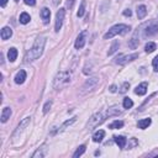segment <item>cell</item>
<instances>
[{"instance_id": "obj_12", "label": "cell", "mask_w": 158, "mask_h": 158, "mask_svg": "<svg viewBox=\"0 0 158 158\" xmlns=\"http://www.w3.org/2000/svg\"><path fill=\"white\" fill-rule=\"evenodd\" d=\"M25 79H26V72L21 69V71H19L17 74L15 76V83L16 84H22L25 82Z\"/></svg>"}, {"instance_id": "obj_14", "label": "cell", "mask_w": 158, "mask_h": 158, "mask_svg": "<svg viewBox=\"0 0 158 158\" xmlns=\"http://www.w3.org/2000/svg\"><path fill=\"white\" fill-rule=\"evenodd\" d=\"M11 109L10 107H4L3 109V111H1V122H6L10 116H11Z\"/></svg>"}, {"instance_id": "obj_23", "label": "cell", "mask_w": 158, "mask_h": 158, "mask_svg": "<svg viewBox=\"0 0 158 158\" xmlns=\"http://www.w3.org/2000/svg\"><path fill=\"white\" fill-rule=\"evenodd\" d=\"M137 125H138V127H140V128H142V130H145V128H147L148 126L151 125V119L148 117V119H143V120H140V121H138Z\"/></svg>"}, {"instance_id": "obj_10", "label": "cell", "mask_w": 158, "mask_h": 158, "mask_svg": "<svg viewBox=\"0 0 158 158\" xmlns=\"http://www.w3.org/2000/svg\"><path fill=\"white\" fill-rule=\"evenodd\" d=\"M85 36H87V31H83L78 35V37L76 40V43H74V47L77 49H80L84 47V44H85Z\"/></svg>"}, {"instance_id": "obj_18", "label": "cell", "mask_w": 158, "mask_h": 158, "mask_svg": "<svg viewBox=\"0 0 158 158\" xmlns=\"http://www.w3.org/2000/svg\"><path fill=\"white\" fill-rule=\"evenodd\" d=\"M1 38L3 40H8V38H10L12 36V30L10 28V27H4L3 30H1Z\"/></svg>"}, {"instance_id": "obj_30", "label": "cell", "mask_w": 158, "mask_h": 158, "mask_svg": "<svg viewBox=\"0 0 158 158\" xmlns=\"http://www.w3.org/2000/svg\"><path fill=\"white\" fill-rule=\"evenodd\" d=\"M132 106H133V101L131 100L130 98L123 99V107H125V109H131Z\"/></svg>"}, {"instance_id": "obj_32", "label": "cell", "mask_w": 158, "mask_h": 158, "mask_svg": "<svg viewBox=\"0 0 158 158\" xmlns=\"http://www.w3.org/2000/svg\"><path fill=\"white\" fill-rule=\"evenodd\" d=\"M128 88H130V83L128 82H126V83H123L122 84V87H121V89H120V93H126L127 90H128Z\"/></svg>"}, {"instance_id": "obj_39", "label": "cell", "mask_w": 158, "mask_h": 158, "mask_svg": "<svg viewBox=\"0 0 158 158\" xmlns=\"http://www.w3.org/2000/svg\"><path fill=\"white\" fill-rule=\"evenodd\" d=\"M110 91H111V93H115V91H116V87H115V85H111V87H110Z\"/></svg>"}, {"instance_id": "obj_37", "label": "cell", "mask_w": 158, "mask_h": 158, "mask_svg": "<svg viewBox=\"0 0 158 158\" xmlns=\"http://www.w3.org/2000/svg\"><path fill=\"white\" fill-rule=\"evenodd\" d=\"M123 15H125V16H131V15H132V11H131L130 9H126L125 11H123Z\"/></svg>"}, {"instance_id": "obj_19", "label": "cell", "mask_w": 158, "mask_h": 158, "mask_svg": "<svg viewBox=\"0 0 158 158\" xmlns=\"http://www.w3.org/2000/svg\"><path fill=\"white\" fill-rule=\"evenodd\" d=\"M147 15V8L145 6V5H140V6L137 8V17L138 19H143Z\"/></svg>"}, {"instance_id": "obj_29", "label": "cell", "mask_w": 158, "mask_h": 158, "mask_svg": "<svg viewBox=\"0 0 158 158\" xmlns=\"http://www.w3.org/2000/svg\"><path fill=\"white\" fill-rule=\"evenodd\" d=\"M84 12H85V1H82V4H80V8H79V10H78V12H77V16L78 17H82L83 15H84Z\"/></svg>"}, {"instance_id": "obj_4", "label": "cell", "mask_w": 158, "mask_h": 158, "mask_svg": "<svg viewBox=\"0 0 158 158\" xmlns=\"http://www.w3.org/2000/svg\"><path fill=\"white\" fill-rule=\"evenodd\" d=\"M106 119V115L105 112H101L99 111L96 114H94V115L89 119V122H88V128L89 130H93V128H95L96 126H99L100 123H103L104 121H105Z\"/></svg>"}, {"instance_id": "obj_16", "label": "cell", "mask_w": 158, "mask_h": 158, "mask_svg": "<svg viewBox=\"0 0 158 158\" xmlns=\"http://www.w3.org/2000/svg\"><path fill=\"white\" fill-rule=\"evenodd\" d=\"M46 153H47V148H46V146H42L41 148H38V150L33 153V155H32V158H42V157L46 156Z\"/></svg>"}, {"instance_id": "obj_20", "label": "cell", "mask_w": 158, "mask_h": 158, "mask_svg": "<svg viewBox=\"0 0 158 158\" xmlns=\"http://www.w3.org/2000/svg\"><path fill=\"white\" fill-rule=\"evenodd\" d=\"M137 35H138V31L133 35V37L128 41V47L130 48H132V49H135V48H137L138 47V38H137Z\"/></svg>"}, {"instance_id": "obj_1", "label": "cell", "mask_w": 158, "mask_h": 158, "mask_svg": "<svg viewBox=\"0 0 158 158\" xmlns=\"http://www.w3.org/2000/svg\"><path fill=\"white\" fill-rule=\"evenodd\" d=\"M44 44H46V38H44L43 36L37 37L32 48L30 49V51H27L26 56H25V62L30 63V62H33V61H36L37 58L41 57V54L43 52V48H44Z\"/></svg>"}, {"instance_id": "obj_2", "label": "cell", "mask_w": 158, "mask_h": 158, "mask_svg": "<svg viewBox=\"0 0 158 158\" xmlns=\"http://www.w3.org/2000/svg\"><path fill=\"white\" fill-rule=\"evenodd\" d=\"M69 83H71V74L68 72H59L53 79V88L56 90H59L66 88Z\"/></svg>"}, {"instance_id": "obj_13", "label": "cell", "mask_w": 158, "mask_h": 158, "mask_svg": "<svg viewBox=\"0 0 158 158\" xmlns=\"http://www.w3.org/2000/svg\"><path fill=\"white\" fill-rule=\"evenodd\" d=\"M41 17H42L44 24H48L49 17H51V10H49L48 8H43L41 10Z\"/></svg>"}, {"instance_id": "obj_8", "label": "cell", "mask_w": 158, "mask_h": 158, "mask_svg": "<svg viewBox=\"0 0 158 158\" xmlns=\"http://www.w3.org/2000/svg\"><path fill=\"white\" fill-rule=\"evenodd\" d=\"M138 57L137 53H132V54H128V56H126V54H119V56L116 57V63L117 64H121V66H123V64H126L127 62H131L133 61V59H136Z\"/></svg>"}, {"instance_id": "obj_40", "label": "cell", "mask_w": 158, "mask_h": 158, "mask_svg": "<svg viewBox=\"0 0 158 158\" xmlns=\"http://www.w3.org/2000/svg\"><path fill=\"white\" fill-rule=\"evenodd\" d=\"M15 1H19V0H15Z\"/></svg>"}, {"instance_id": "obj_38", "label": "cell", "mask_w": 158, "mask_h": 158, "mask_svg": "<svg viewBox=\"0 0 158 158\" xmlns=\"http://www.w3.org/2000/svg\"><path fill=\"white\" fill-rule=\"evenodd\" d=\"M6 3H8V0H0V5H1L3 8L5 6V5H6Z\"/></svg>"}, {"instance_id": "obj_15", "label": "cell", "mask_w": 158, "mask_h": 158, "mask_svg": "<svg viewBox=\"0 0 158 158\" xmlns=\"http://www.w3.org/2000/svg\"><path fill=\"white\" fill-rule=\"evenodd\" d=\"M120 110H119V107L116 106H112L110 109H107V110L105 111V115L106 117H111V116H117V115H120Z\"/></svg>"}, {"instance_id": "obj_6", "label": "cell", "mask_w": 158, "mask_h": 158, "mask_svg": "<svg viewBox=\"0 0 158 158\" xmlns=\"http://www.w3.org/2000/svg\"><path fill=\"white\" fill-rule=\"evenodd\" d=\"M98 83H99V78L98 77H93L90 79H88V80L85 82V84L83 85V94H85L88 91H91L94 88H95L98 85Z\"/></svg>"}, {"instance_id": "obj_36", "label": "cell", "mask_w": 158, "mask_h": 158, "mask_svg": "<svg viewBox=\"0 0 158 158\" xmlns=\"http://www.w3.org/2000/svg\"><path fill=\"white\" fill-rule=\"evenodd\" d=\"M74 3H76V0H67V8L72 9L73 5H74Z\"/></svg>"}, {"instance_id": "obj_26", "label": "cell", "mask_w": 158, "mask_h": 158, "mask_svg": "<svg viewBox=\"0 0 158 158\" xmlns=\"http://www.w3.org/2000/svg\"><path fill=\"white\" fill-rule=\"evenodd\" d=\"M123 126V122L120 121V120H116V121H114L112 123H110L109 125V128H111V130H115V128H121Z\"/></svg>"}, {"instance_id": "obj_9", "label": "cell", "mask_w": 158, "mask_h": 158, "mask_svg": "<svg viewBox=\"0 0 158 158\" xmlns=\"http://www.w3.org/2000/svg\"><path fill=\"white\" fill-rule=\"evenodd\" d=\"M158 32V24L157 22H150L143 30V37H150L153 36Z\"/></svg>"}, {"instance_id": "obj_35", "label": "cell", "mask_w": 158, "mask_h": 158, "mask_svg": "<svg viewBox=\"0 0 158 158\" xmlns=\"http://www.w3.org/2000/svg\"><path fill=\"white\" fill-rule=\"evenodd\" d=\"M24 1L26 5H30V6H33V5L36 4V0H24Z\"/></svg>"}, {"instance_id": "obj_25", "label": "cell", "mask_w": 158, "mask_h": 158, "mask_svg": "<svg viewBox=\"0 0 158 158\" xmlns=\"http://www.w3.org/2000/svg\"><path fill=\"white\" fill-rule=\"evenodd\" d=\"M30 20H31V17H30V15L27 12H22L21 15H20V22L21 24H28Z\"/></svg>"}, {"instance_id": "obj_17", "label": "cell", "mask_w": 158, "mask_h": 158, "mask_svg": "<svg viewBox=\"0 0 158 158\" xmlns=\"http://www.w3.org/2000/svg\"><path fill=\"white\" fill-rule=\"evenodd\" d=\"M104 136H105V131H104V130H99V131H96L95 133H94L93 141L94 142H101Z\"/></svg>"}, {"instance_id": "obj_7", "label": "cell", "mask_w": 158, "mask_h": 158, "mask_svg": "<svg viewBox=\"0 0 158 158\" xmlns=\"http://www.w3.org/2000/svg\"><path fill=\"white\" fill-rule=\"evenodd\" d=\"M64 15H66V9H63V8L59 9L57 11V14H56V25H54V30H56V32H58L59 30L62 28Z\"/></svg>"}, {"instance_id": "obj_27", "label": "cell", "mask_w": 158, "mask_h": 158, "mask_svg": "<svg viewBox=\"0 0 158 158\" xmlns=\"http://www.w3.org/2000/svg\"><path fill=\"white\" fill-rule=\"evenodd\" d=\"M85 152V146H79L78 148H77V151L74 152V155H73V157L74 158H78V157H80L83 153Z\"/></svg>"}, {"instance_id": "obj_3", "label": "cell", "mask_w": 158, "mask_h": 158, "mask_svg": "<svg viewBox=\"0 0 158 158\" xmlns=\"http://www.w3.org/2000/svg\"><path fill=\"white\" fill-rule=\"evenodd\" d=\"M130 30H131L130 26H127V25H123V24L115 25V26H112L105 35H104V40H110L112 37H115L116 35H126Z\"/></svg>"}, {"instance_id": "obj_5", "label": "cell", "mask_w": 158, "mask_h": 158, "mask_svg": "<svg viewBox=\"0 0 158 158\" xmlns=\"http://www.w3.org/2000/svg\"><path fill=\"white\" fill-rule=\"evenodd\" d=\"M31 122V117H25L24 120L20 122V125L17 126V128L15 130V132H14V135H12V138H17L21 133L25 131V128H26L27 126H28V123Z\"/></svg>"}, {"instance_id": "obj_31", "label": "cell", "mask_w": 158, "mask_h": 158, "mask_svg": "<svg viewBox=\"0 0 158 158\" xmlns=\"http://www.w3.org/2000/svg\"><path fill=\"white\" fill-rule=\"evenodd\" d=\"M117 49H119V42H117V41H115V42L112 43V46H111V48H110V51L107 52V54H109V56H111V54L115 53V52L117 51Z\"/></svg>"}, {"instance_id": "obj_28", "label": "cell", "mask_w": 158, "mask_h": 158, "mask_svg": "<svg viewBox=\"0 0 158 158\" xmlns=\"http://www.w3.org/2000/svg\"><path fill=\"white\" fill-rule=\"evenodd\" d=\"M145 49H146L147 53H152V52L156 49V43H155V42H148V43L146 44Z\"/></svg>"}, {"instance_id": "obj_11", "label": "cell", "mask_w": 158, "mask_h": 158, "mask_svg": "<svg viewBox=\"0 0 158 158\" xmlns=\"http://www.w3.org/2000/svg\"><path fill=\"white\" fill-rule=\"evenodd\" d=\"M147 88H148V84L146 82H143V83L140 84V85L136 87L135 94H137V95H145V94L147 93Z\"/></svg>"}, {"instance_id": "obj_33", "label": "cell", "mask_w": 158, "mask_h": 158, "mask_svg": "<svg viewBox=\"0 0 158 158\" xmlns=\"http://www.w3.org/2000/svg\"><path fill=\"white\" fill-rule=\"evenodd\" d=\"M51 106H52V101H47L46 105L43 106V114H47L49 111V109H51Z\"/></svg>"}, {"instance_id": "obj_24", "label": "cell", "mask_w": 158, "mask_h": 158, "mask_svg": "<svg viewBox=\"0 0 158 158\" xmlns=\"http://www.w3.org/2000/svg\"><path fill=\"white\" fill-rule=\"evenodd\" d=\"M76 119H77V117H72L71 120H67V121L64 122V123H63V125H62L61 127L58 128V132H63V131L66 130V128H67L68 126H71L72 123H74V122H76Z\"/></svg>"}, {"instance_id": "obj_22", "label": "cell", "mask_w": 158, "mask_h": 158, "mask_svg": "<svg viewBox=\"0 0 158 158\" xmlns=\"http://www.w3.org/2000/svg\"><path fill=\"white\" fill-rule=\"evenodd\" d=\"M8 58H9V61L10 62H14L15 59L17 58V49L16 48H10L9 49V52H8Z\"/></svg>"}, {"instance_id": "obj_21", "label": "cell", "mask_w": 158, "mask_h": 158, "mask_svg": "<svg viewBox=\"0 0 158 158\" xmlns=\"http://www.w3.org/2000/svg\"><path fill=\"white\" fill-rule=\"evenodd\" d=\"M115 138V142H116V145L120 147V148H123L126 146V142H127V140L123 136H115L114 137Z\"/></svg>"}, {"instance_id": "obj_34", "label": "cell", "mask_w": 158, "mask_h": 158, "mask_svg": "<svg viewBox=\"0 0 158 158\" xmlns=\"http://www.w3.org/2000/svg\"><path fill=\"white\" fill-rule=\"evenodd\" d=\"M152 66H153V69H155L156 72H158V56H156V57H155V59H153Z\"/></svg>"}]
</instances>
